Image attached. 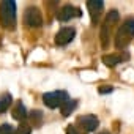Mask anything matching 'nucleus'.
<instances>
[{
	"label": "nucleus",
	"mask_w": 134,
	"mask_h": 134,
	"mask_svg": "<svg viewBox=\"0 0 134 134\" xmlns=\"http://www.w3.org/2000/svg\"><path fill=\"white\" fill-rule=\"evenodd\" d=\"M132 40H134V18H126L114 36V44L118 51H123L125 47L129 46Z\"/></svg>",
	"instance_id": "nucleus-1"
},
{
	"label": "nucleus",
	"mask_w": 134,
	"mask_h": 134,
	"mask_svg": "<svg viewBox=\"0 0 134 134\" xmlns=\"http://www.w3.org/2000/svg\"><path fill=\"white\" fill-rule=\"evenodd\" d=\"M0 25L7 30L16 27V3L11 0L0 2Z\"/></svg>",
	"instance_id": "nucleus-2"
},
{
	"label": "nucleus",
	"mask_w": 134,
	"mask_h": 134,
	"mask_svg": "<svg viewBox=\"0 0 134 134\" xmlns=\"http://www.w3.org/2000/svg\"><path fill=\"white\" fill-rule=\"evenodd\" d=\"M118 11L117 10H110L106 18H104V22H103V27H101V33H99V40H101V46L103 49H106L110 43V35H112V29L115 25V22L118 21Z\"/></svg>",
	"instance_id": "nucleus-3"
},
{
	"label": "nucleus",
	"mask_w": 134,
	"mask_h": 134,
	"mask_svg": "<svg viewBox=\"0 0 134 134\" xmlns=\"http://www.w3.org/2000/svg\"><path fill=\"white\" fill-rule=\"evenodd\" d=\"M70 99L68 93L63 92V90H55V92H47L43 95V103L51 107V109H57V107H62L66 101Z\"/></svg>",
	"instance_id": "nucleus-4"
},
{
	"label": "nucleus",
	"mask_w": 134,
	"mask_h": 134,
	"mask_svg": "<svg viewBox=\"0 0 134 134\" xmlns=\"http://www.w3.org/2000/svg\"><path fill=\"white\" fill-rule=\"evenodd\" d=\"M24 22L29 27H41V24H43L41 11L36 7H29L24 11Z\"/></svg>",
	"instance_id": "nucleus-5"
},
{
	"label": "nucleus",
	"mask_w": 134,
	"mask_h": 134,
	"mask_svg": "<svg viewBox=\"0 0 134 134\" xmlns=\"http://www.w3.org/2000/svg\"><path fill=\"white\" fill-rule=\"evenodd\" d=\"M74 36H76L74 27H63L55 35V44L57 46H66L74 40Z\"/></svg>",
	"instance_id": "nucleus-6"
},
{
	"label": "nucleus",
	"mask_w": 134,
	"mask_h": 134,
	"mask_svg": "<svg viewBox=\"0 0 134 134\" xmlns=\"http://www.w3.org/2000/svg\"><path fill=\"white\" fill-rule=\"evenodd\" d=\"M77 126H81L84 131L90 132V131H95V129L99 126V120H98V117L93 115V114L81 115V117H77Z\"/></svg>",
	"instance_id": "nucleus-7"
},
{
	"label": "nucleus",
	"mask_w": 134,
	"mask_h": 134,
	"mask_svg": "<svg viewBox=\"0 0 134 134\" xmlns=\"http://www.w3.org/2000/svg\"><path fill=\"white\" fill-rule=\"evenodd\" d=\"M87 8H88L90 18H92V24L93 25H98L99 24V18L103 14L104 3L101 2V0H88V2H87Z\"/></svg>",
	"instance_id": "nucleus-8"
},
{
	"label": "nucleus",
	"mask_w": 134,
	"mask_h": 134,
	"mask_svg": "<svg viewBox=\"0 0 134 134\" xmlns=\"http://www.w3.org/2000/svg\"><path fill=\"white\" fill-rule=\"evenodd\" d=\"M81 10L79 8H76V7H71V5H65V7H62L60 10H58V13H57V19L60 21V22H66V21H70V19H73V18H81Z\"/></svg>",
	"instance_id": "nucleus-9"
},
{
	"label": "nucleus",
	"mask_w": 134,
	"mask_h": 134,
	"mask_svg": "<svg viewBox=\"0 0 134 134\" xmlns=\"http://www.w3.org/2000/svg\"><path fill=\"white\" fill-rule=\"evenodd\" d=\"M129 58V54L128 52H121V54H109V55H104L103 57V63L106 66H109V68H114L115 65L125 62Z\"/></svg>",
	"instance_id": "nucleus-10"
},
{
	"label": "nucleus",
	"mask_w": 134,
	"mask_h": 134,
	"mask_svg": "<svg viewBox=\"0 0 134 134\" xmlns=\"http://www.w3.org/2000/svg\"><path fill=\"white\" fill-rule=\"evenodd\" d=\"M11 115H13V118L18 120V121H24V120L27 118V109H25V106H24L22 101H18V103L14 104V107H13V110H11Z\"/></svg>",
	"instance_id": "nucleus-11"
},
{
	"label": "nucleus",
	"mask_w": 134,
	"mask_h": 134,
	"mask_svg": "<svg viewBox=\"0 0 134 134\" xmlns=\"http://www.w3.org/2000/svg\"><path fill=\"white\" fill-rule=\"evenodd\" d=\"M76 107H77V99H68V101H66V103L60 107V109H62L60 112H62L63 117H70Z\"/></svg>",
	"instance_id": "nucleus-12"
},
{
	"label": "nucleus",
	"mask_w": 134,
	"mask_h": 134,
	"mask_svg": "<svg viewBox=\"0 0 134 134\" xmlns=\"http://www.w3.org/2000/svg\"><path fill=\"white\" fill-rule=\"evenodd\" d=\"M13 103V98L10 93H3V95H0V114H3Z\"/></svg>",
	"instance_id": "nucleus-13"
},
{
	"label": "nucleus",
	"mask_w": 134,
	"mask_h": 134,
	"mask_svg": "<svg viewBox=\"0 0 134 134\" xmlns=\"http://www.w3.org/2000/svg\"><path fill=\"white\" fill-rule=\"evenodd\" d=\"M27 117L30 118V121L35 125V126H40L41 125V120H43V114L40 110H32L30 114H27Z\"/></svg>",
	"instance_id": "nucleus-14"
},
{
	"label": "nucleus",
	"mask_w": 134,
	"mask_h": 134,
	"mask_svg": "<svg viewBox=\"0 0 134 134\" xmlns=\"http://www.w3.org/2000/svg\"><path fill=\"white\" fill-rule=\"evenodd\" d=\"M30 132H32V126L29 123H21L13 134H30Z\"/></svg>",
	"instance_id": "nucleus-15"
},
{
	"label": "nucleus",
	"mask_w": 134,
	"mask_h": 134,
	"mask_svg": "<svg viewBox=\"0 0 134 134\" xmlns=\"http://www.w3.org/2000/svg\"><path fill=\"white\" fill-rule=\"evenodd\" d=\"M13 132H14V129H13V126L8 125V123H5V125L0 126V134H13Z\"/></svg>",
	"instance_id": "nucleus-16"
},
{
	"label": "nucleus",
	"mask_w": 134,
	"mask_h": 134,
	"mask_svg": "<svg viewBox=\"0 0 134 134\" xmlns=\"http://www.w3.org/2000/svg\"><path fill=\"white\" fill-rule=\"evenodd\" d=\"M66 134H84V132H81L74 125H70L68 128H66Z\"/></svg>",
	"instance_id": "nucleus-17"
},
{
	"label": "nucleus",
	"mask_w": 134,
	"mask_h": 134,
	"mask_svg": "<svg viewBox=\"0 0 134 134\" xmlns=\"http://www.w3.org/2000/svg\"><path fill=\"white\" fill-rule=\"evenodd\" d=\"M112 90H114V87H112V85H101V87L98 88V92H99L101 95H103V93H110Z\"/></svg>",
	"instance_id": "nucleus-18"
},
{
	"label": "nucleus",
	"mask_w": 134,
	"mask_h": 134,
	"mask_svg": "<svg viewBox=\"0 0 134 134\" xmlns=\"http://www.w3.org/2000/svg\"><path fill=\"white\" fill-rule=\"evenodd\" d=\"M98 134H109L107 131H103V132H98Z\"/></svg>",
	"instance_id": "nucleus-19"
}]
</instances>
